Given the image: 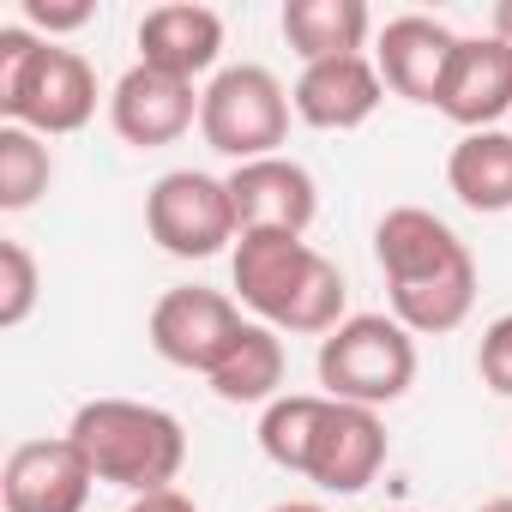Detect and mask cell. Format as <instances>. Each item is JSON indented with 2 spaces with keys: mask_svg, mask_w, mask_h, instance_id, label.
Wrapping results in <instances>:
<instances>
[{
  "mask_svg": "<svg viewBox=\"0 0 512 512\" xmlns=\"http://www.w3.org/2000/svg\"><path fill=\"white\" fill-rule=\"evenodd\" d=\"M374 260L386 272L392 320L416 338H446L476 308V260L458 229L422 205H392L374 223Z\"/></svg>",
  "mask_w": 512,
  "mask_h": 512,
  "instance_id": "cell-1",
  "label": "cell"
},
{
  "mask_svg": "<svg viewBox=\"0 0 512 512\" xmlns=\"http://www.w3.org/2000/svg\"><path fill=\"white\" fill-rule=\"evenodd\" d=\"M0 115L43 139L79 133L97 115V73L79 49H55L25 25L0 31Z\"/></svg>",
  "mask_w": 512,
  "mask_h": 512,
  "instance_id": "cell-5",
  "label": "cell"
},
{
  "mask_svg": "<svg viewBox=\"0 0 512 512\" xmlns=\"http://www.w3.org/2000/svg\"><path fill=\"white\" fill-rule=\"evenodd\" d=\"M67 440L85 452L91 476L127 494H157L175 488L181 464H187V428L139 398H91L73 410Z\"/></svg>",
  "mask_w": 512,
  "mask_h": 512,
  "instance_id": "cell-4",
  "label": "cell"
},
{
  "mask_svg": "<svg viewBox=\"0 0 512 512\" xmlns=\"http://www.w3.org/2000/svg\"><path fill=\"white\" fill-rule=\"evenodd\" d=\"M37 308V260L25 241H0V326L19 332Z\"/></svg>",
  "mask_w": 512,
  "mask_h": 512,
  "instance_id": "cell-21",
  "label": "cell"
},
{
  "mask_svg": "<svg viewBox=\"0 0 512 512\" xmlns=\"http://www.w3.org/2000/svg\"><path fill=\"white\" fill-rule=\"evenodd\" d=\"M398 512H404V506H398Z\"/></svg>",
  "mask_w": 512,
  "mask_h": 512,
  "instance_id": "cell-28",
  "label": "cell"
},
{
  "mask_svg": "<svg viewBox=\"0 0 512 512\" xmlns=\"http://www.w3.org/2000/svg\"><path fill=\"white\" fill-rule=\"evenodd\" d=\"M494 37L512 49V0H500V7H494Z\"/></svg>",
  "mask_w": 512,
  "mask_h": 512,
  "instance_id": "cell-25",
  "label": "cell"
},
{
  "mask_svg": "<svg viewBox=\"0 0 512 512\" xmlns=\"http://www.w3.org/2000/svg\"><path fill=\"white\" fill-rule=\"evenodd\" d=\"M91 0H25V25L43 31V37H67V31H85L91 25Z\"/></svg>",
  "mask_w": 512,
  "mask_h": 512,
  "instance_id": "cell-23",
  "label": "cell"
},
{
  "mask_svg": "<svg viewBox=\"0 0 512 512\" xmlns=\"http://www.w3.org/2000/svg\"><path fill=\"white\" fill-rule=\"evenodd\" d=\"M127 512H199V506H193V494H181V488H157V494H133Z\"/></svg>",
  "mask_w": 512,
  "mask_h": 512,
  "instance_id": "cell-24",
  "label": "cell"
},
{
  "mask_svg": "<svg viewBox=\"0 0 512 512\" xmlns=\"http://www.w3.org/2000/svg\"><path fill=\"white\" fill-rule=\"evenodd\" d=\"M272 512H326V506H314V500H284V506H272Z\"/></svg>",
  "mask_w": 512,
  "mask_h": 512,
  "instance_id": "cell-26",
  "label": "cell"
},
{
  "mask_svg": "<svg viewBox=\"0 0 512 512\" xmlns=\"http://www.w3.org/2000/svg\"><path fill=\"white\" fill-rule=\"evenodd\" d=\"M91 464L85 452L55 434V440H25L0 464V506L7 512H85L91 506Z\"/></svg>",
  "mask_w": 512,
  "mask_h": 512,
  "instance_id": "cell-11",
  "label": "cell"
},
{
  "mask_svg": "<svg viewBox=\"0 0 512 512\" xmlns=\"http://www.w3.org/2000/svg\"><path fill=\"white\" fill-rule=\"evenodd\" d=\"M247 332L235 296L223 290H205V284H181V290H163L151 320H145V338L151 350L169 362V368H187V374H205L235 350V338Z\"/></svg>",
  "mask_w": 512,
  "mask_h": 512,
  "instance_id": "cell-9",
  "label": "cell"
},
{
  "mask_svg": "<svg viewBox=\"0 0 512 512\" xmlns=\"http://www.w3.org/2000/svg\"><path fill=\"white\" fill-rule=\"evenodd\" d=\"M193 121H199V91L187 79L157 73V67H127L109 91V127L139 151L175 145Z\"/></svg>",
  "mask_w": 512,
  "mask_h": 512,
  "instance_id": "cell-13",
  "label": "cell"
},
{
  "mask_svg": "<svg viewBox=\"0 0 512 512\" xmlns=\"http://www.w3.org/2000/svg\"><path fill=\"white\" fill-rule=\"evenodd\" d=\"M260 452L278 470H296L326 494H362L386 464V422L380 410L338 404L326 392H290L266 404Z\"/></svg>",
  "mask_w": 512,
  "mask_h": 512,
  "instance_id": "cell-2",
  "label": "cell"
},
{
  "mask_svg": "<svg viewBox=\"0 0 512 512\" xmlns=\"http://www.w3.org/2000/svg\"><path fill=\"white\" fill-rule=\"evenodd\" d=\"M320 386L338 404H398L416 386V332H404L392 314H350L338 332L320 338Z\"/></svg>",
  "mask_w": 512,
  "mask_h": 512,
  "instance_id": "cell-6",
  "label": "cell"
},
{
  "mask_svg": "<svg viewBox=\"0 0 512 512\" xmlns=\"http://www.w3.org/2000/svg\"><path fill=\"white\" fill-rule=\"evenodd\" d=\"M223 55V19L211 7L175 0V7H151L139 19V67H157L169 79H199Z\"/></svg>",
  "mask_w": 512,
  "mask_h": 512,
  "instance_id": "cell-16",
  "label": "cell"
},
{
  "mask_svg": "<svg viewBox=\"0 0 512 512\" xmlns=\"http://www.w3.org/2000/svg\"><path fill=\"white\" fill-rule=\"evenodd\" d=\"M452 55H458V37H452L440 19L404 13V19H386L380 49H374V67H380V79H386L392 97L422 103V109H440Z\"/></svg>",
  "mask_w": 512,
  "mask_h": 512,
  "instance_id": "cell-12",
  "label": "cell"
},
{
  "mask_svg": "<svg viewBox=\"0 0 512 512\" xmlns=\"http://www.w3.org/2000/svg\"><path fill=\"white\" fill-rule=\"evenodd\" d=\"M235 272V296L241 308L260 314V326L272 332H302V338H326L338 332L350 314V290L344 272L326 260L320 247H308V235H241L229 253Z\"/></svg>",
  "mask_w": 512,
  "mask_h": 512,
  "instance_id": "cell-3",
  "label": "cell"
},
{
  "mask_svg": "<svg viewBox=\"0 0 512 512\" xmlns=\"http://www.w3.org/2000/svg\"><path fill=\"white\" fill-rule=\"evenodd\" d=\"M278 386H284V338L260 320H247L235 350L211 368V392L223 404H278L284 398Z\"/></svg>",
  "mask_w": 512,
  "mask_h": 512,
  "instance_id": "cell-19",
  "label": "cell"
},
{
  "mask_svg": "<svg viewBox=\"0 0 512 512\" xmlns=\"http://www.w3.org/2000/svg\"><path fill=\"white\" fill-rule=\"evenodd\" d=\"M446 187L464 211L476 217H500L512 211V133L506 127H482L464 133L446 157Z\"/></svg>",
  "mask_w": 512,
  "mask_h": 512,
  "instance_id": "cell-17",
  "label": "cell"
},
{
  "mask_svg": "<svg viewBox=\"0 0 512 512\" xmlns=\"http://www.w3.org/2000/svg\"><path fill=\"white\" fill-rule=\"evenodd\" d=\"M368 31H374V13L362 0H290L284 7V43L302 55V67L362 55Z\"/></svg>",
  "mask_w": 512,
  "mask_h": 512,
  "instance_id": "cell-18",
  "label": "cell"
},
{
  "mask_svg": "<svg viewBox=\"0 0 512 512\" xmlns=\"http://www.w3.org/2000/svg\"><path fill=\"white\" fill-rule=\"evenodd\" d=\"M145 229L169 260H211V253H223L229 241H241L229 181H217L205 169L157 175V187L145 193Z\"/></svg>",
  "mask_w": 512,
  "mask_h": 512,
  "instance_id": "cell-8",
  "label": "cell"
},
{
  "mask_svg": "<svg viewBox=\"0 0 512 512\" xmlns=\"http://www.w3.org/2000/svg\"><path fill=\"white\" fill-rule=\"evenodd\" d=\"M476 374L494 398H512V314L488 320V332L476 344Z\"/></svg>",
  "mask_w": 512,
  "mask_h": 512,
  "instance_id": "cell-22",
  "label": "cell"
},
{
  "mask_svg": "<svg viewBox=\"0 0 512 512\" xmlns=\"http://www.w3.org/2000/svg\"><path fill=\"white\" fill-rule=\"evenodd\" d=\"M476 512H512V494H500V500H482Z\"/></svg>",
  "mask_w": 512,
  "mask_h": 512,
  "instance_id": "cell-27",
  "label": "cell"
},
{
  "mask_svg": "<svg viewBox=\"0 0 512 512\" xmlns=\"http://www.w3.org/2000/svg\"><path fill=\"white\" fill-rule=\"evenodd\" d=\"M55 181V157L43 133L31 127H0V211H31Z\"/></svg>",
  "mask_w": 512,
  "mask_h": 512,
  "instance_id": "cell-20",
  "label": "cell"
},
{
  "mask_svg": "<svg viewBox=\"0 0 512 512\" xmlns=\"http://www.w3.org/2000/svg\"><path fill=\"white\" fill-rule=\"evenodd\" d=\"M290 91L278 85L272 67H217L211 85L199 91V133L217 157L229 163H260L278 157V145L290 139Z\"/></svg>",
  "mask_w": 512,
  "mask_h": 512,
  "instance_id": "cell-7",
  "label": "cell"
},
{
  "mask_svg": "<svg viewBox=\"0 0 512 512\" xmlns=\"http://www.w3.org/2000/svg\"><path fill=\"white\" fill-rule=\"evenodd\" d=\"M380 97H386L380 67L368 55H338V61L302 67V79L290 91V109H296V121L320 127V133H356V127L374 121Z\"/></svg>",
  "mask_w": 512,
  "mask_h": 512,
  "instance_id": "cell-14",
  "label": "cell"
},
{
  "mask_svg": "<svg viewBox=\"0 0 512 512\" xmlns=\"http://www.w3.org/2000/svg\"><path fill=\"white\" fill-rule=\"evenodd\" d=\"M440 115L458 121L464 133L500 127V115H512V49L488 31V37H458L446 91H440Z\"/></svg>",
  "mask_w": 512,
  "mask_h": 512,
  "instance_id": "cell-15",
  "label": "cell"
},
{
  "mask_svg": "<svg viewBox=\"0 0 512 512\" xmlns=\"http://www.w3.org/2000/svg\"><path fill=\"white\" fill-rule=\"evenodd\" d=\"M229 199H235V223L241 235H308L320 217V187L296 157H260V163H235L229 175Z\"/></svg>",
  "mask_w": 512,
  "mask_h": 512,
  "instance_id": "cell-10",
  "label": "cell"
}]
</instances>
